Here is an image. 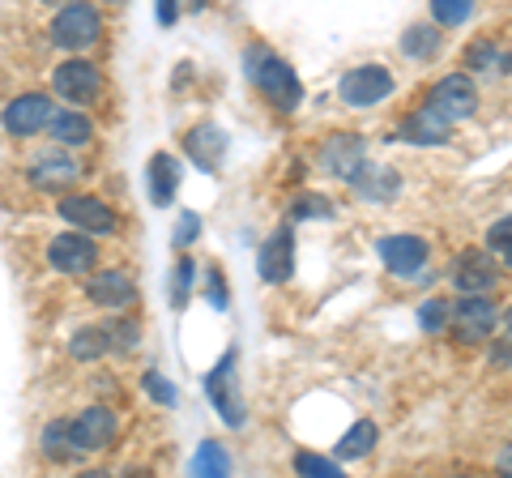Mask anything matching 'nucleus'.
<instances>
[{"mask_svg": "<svg viewBox=\"0 0 512 478\" xmlns=\"http://www.w3.org/2000/svg\"><path fill=\"white\" fill-rule=\"evenodd\" d=\"M158 22L175 26V0H158Z\"/></svg>", "mask_w": 512, "mask_h": 478, "instance_id": "58836bf2", "label": "nucleus"}, {"mask_svg": "<svg viewBox=\"0 0 512 478\" xmlns=\"http://www.w3.org/2000/svg\"><path fill=\"white\" fill-rule=\"evenodd\" d=\"M60 218L73 222V227L86 231V235H111L116 231V214H111L99 197H77V193L64 197L60 201Z\"/></svg>", "mask_w": 512, "mask_h": 478, "instance_id": "1a4fd4ad", "label": "nucleus"}, {"mask_svg": "<svg viewBox=\"0 0 512 478\" xmlns=\"http://www.w3.org/2000/svg\"><path fill=\"white\" fill-rule=\"evenodd\" d=\"M86 295L94 299L99 308H128L137 299V286L124 269H99L90 282H86Z\"/></svg>", "mask_w": 512, "mask_h": 478, "instance_id": "4468645a", "label": "nucleus"}, {"mask_svg": "<svg viewBox=\"0 0 512 478\" xmlns=\"http://www.w3.org/2000/svg\"><path fill=\"white\" fill-rule=\"evenodd\" d=\"M397 137L410 141V146H444L448 141V120L440 116L436 107H419V111H410V116L402 120Z\"/></svg>", "mask_w": 512, "mask_h": 478, "instance_id": "2eb2a0df", "label": "nucleus"}, {"mask_svg": "<svg viewBox=\"0 0 512 478\" xmlns=\"http://www.w3.org/2000/svg\"><path fill=\"white\" fill-rule=\"evenodd\" d=\"M508 329H512V312H508Z\"/></svg>", "mask_w": 512, "mask_h": 478, "instance_id": "79ce46f5", "label": "nucleus"}, {"mask_svg": "<svg viewBox=\"0 0 512 478\" xmlns=\"http://www.w3.org/2000/svg\"><path fill=\"white\" fill-rule=\"evenodd\" d=\"M77 175H82V167H77V158H69V154H39L35 163H30V184H35L39 193H64V188L77 184Z\"/></svg>", "mask_w": 512, "mask_h": 478, "instance_id": "9d476101", "label": "nucleus"}, {"mask_svg": "<svg viewBox=\"0 0 512 478\" xmlns=\"http://www.w3.org/2000/svg\"><path fill=\"white\" fill-rule=\"evenodd\" d=\"M197 235H201V218L197 214H180V222H175V248H188Z\"/></svg>", "mask_w": 512, "mask_h": 478, "instance_id": "473e14b6", "label": "nucleus"}, {"mask_svg": "<svg viewBox=\"0 0 512 478\" xmlns=\"http://www.w3.org/2000/svg\"><path fill=\"white\" fill-rule=\"evenodd\" d=\"M210 397H214L218 414H222V419H227L231 427L244 423V397H239V389H235V355H227V359H222L218 368L210 372Z\"/></svg>", "mask_w": 512, "mask_h": 478, "instance_id": "f8f14e48", "label": "nucleus"}, {"mask_svg": "<svg viewBox=\"0 0 512 478\" xmlns=\"http://www.w3.org/2000/svg\"><path fill=\"white\" fill-rule=\"evenodd\" d=\"M380 261L393 269V274H419L423 261H427V244L419 235H389V239H380Z\"/></svg>", "mask_w": 512, "mask_h": 478, "instance_id": "ddd939ff", "label": "nucleus"}, {"mask_svg": "<svg viewBox=\"0 0 512 478\" xmlns=\"http://www.w3.org/2000/svg\"><path fill=\"white\" fill-rule=\"evenodd\" d=\"M227 470H231V457L222 453V444H214V440H205L197 457H192V474H201V478H218Z\"/></svg>", "mask_w": 512, "mask_h": 478, "instance_id": "b1692460", "label": "nucleus"}, {"mask_svg": "<svg viewBox=\"0 0 512 478\" xmlns=\"http://www.w3.org/2000/svg\"><path fill=\"white\" fill-rule=\"evenodd\" d=\"M419 325L431 329V333H440L448 325V304H444V299H427L423 312H419Z\"/></svg>", "mask_w": 512, "mask_h": 478, "instance_id": "7c9ffc66", "label": "nucleus"}, {"mask_svg": "<svg viewBox=\"0 0 512 478\" xmlns=\"http://www.w3.org/2000/svg\"><path fill=\"white\" fill-rule=\"evenodd\" d=\"M372 444H376V423L363 419L338 440V457H363V453H372Z\"/></svg>", "mask_w": 512, "mask_h": 478, "instance_id": "a878e982", "label": "nucleus"}, {"mask_svg": "<svg viewBox=\"0 0 512 478\" xmlns=\"http://www.w3.org/2000/svg\"><path fill=\"white\" fill-rule=\"evenodd\" d=\"M192 278H197V265H192L188 257L175 265V274H171V308H184L188 304V295H192Z\"/></svg>", "mask_w": 512, "mask_h": 478, "instance_id": "c756f323", "label": "nucleus"}, {"mask_svg": "<svg viewBox=\"0 0 512 478\" xmlns=\"http://www.w3.org/2000/svg\"><path fill=\"white\" fill-rule=\"evenodd\" d=\"M184 150H188V158H192V163H197L201 171H214V163L222 158V150H227V137H222L214 124H201V129L184 133Z\"/></svg>", "mask_w": 512, "mask_h": 478, "instance_id": "a211bd4d", "label": "nucleus"}, {"mask_svg": "<svg viewBox=\"0 0 512 478\" xmlns=\"http://www.w3.org/2000/svg\"><path fill=\"white\" fill-rule=\"evenodd\" d=\"M248 77L256 82V90L265 94L274 107H282V111H295L299 107V99H303V86H299V77H295V69L286 65L282 56H274L269 47H248Z\"/></svg>", "mask_w": 512, "mask_h": 478, "instance_id": "f257e3e1", "label": "nucleus"}, {"mask_svg": "<svg viewBox=\"0 0 512 478\" xmlns=\"http://www.w3.org/2000/svg\"><path fill=\"white\" fill-rule=\"evenodd\" d=\"M427 107H436L448 124H453V120H466V116H474V111H478V90H474L470 77L448 73V77H440V82L431 86Z\"/></svg>", "mask_w": 512, "mask_h": 478, "instance_id": "39448f33", "label": "nucleus"}, {"mask_svg": "<svg viewBox=\"0 0 512 478\" xmlns=\"http://www.w3.org/2000/svg\"><path fill=\"white\" fill-rule=\"evenodd\" d=\"M487 239H491V248H508V244H512V214L500 218V222H491Z\"/></svg>", "mask_w": 512, "mask_h": 478, "instance_id": "f704fd0d", "label": "nucleus"}, {"mask_svg": "<svg viewBox=\"0 0 512 478\" xmlns=\"http://www.w3.org/2000/svg\"><path fill=\"white\" fill-rule=\"evenodd\" d=\"M291 269H295V239H291V231H274L261 248V278L278 286L291 278Z\"/></svg>", "mask_w": 512, "mask_h": 478, "instance_id": "f3484780", "label": "nucleus"}, {"mask_svg": "<svg viewBox=\"0 0 512 478\" xmlns=\"http://www.w3.org/2000/svg\"><path fill=\"white\" fill-rule=\"evenodd\" d=\"M52 137L60 141V146H86V141L94 137V124L82 116V111H52Z\"/></svg>", "mask_w": 512, "mask_h": 478, "instance_id": "412c9836", "label": "nucleus"}, {"mask_svg": "<svg viewBox=\"0 0 512 478\" xmlns=\"http://www.w3.org/2000/svg\"><path fill=\"white\" fill-rule=\"evenodd\" d=\"M466 60H470L474 69H491V65H495V47H491V43H474L470 52H466Z\"/></svg>", "mask_w": 512, "mask_h": 478, "instance_id": "c9c22d12", "label": "nucleus"}, {"mask_svg": "<svg viewBox=\"0 0 512 478\" xmlns=\"http://www.w3.org/2000/svg\"><path fill=\"white\" fill-rule=\"evenodd\" d=\"M107 350H111L107 329H99V325H86V329H77L69 338V355L73 359H99V355H107Z\"/></svg>", "mask_w": 512, "mask_h": 478, "instance_id": "5701e85b", "label": "nucleus"}, {"mask_svg": "<svg viewBox=\"0 0 512 478\" xmlns=\"http://www.w3.org/2000/svg\"><path fill=\"white\" fill-rule=\"evenodd\" d=\"M99 30H103V18L94 5H64L52 18V43L69 47V52H82V47L99 39Z\"/></svg>", "mask_w": 512, "mask_h": 478, "instance_id": "f03ea898", "label": "nucleus"}, {"mask_svg": "<svg viewBox=\"0 0 512 478\" xmlns=\"http://www.w3.org/2000/svg\"><path fill=\"white\" fill-rule=\"evenodd\" d=\"M431 13H436L440 26H461V22H470L474 0H431Z\"/></svg>", "mask_w": 512, "mask_h": 478, "instance_id": "cd10ccee", "label": "nucleus"}, {"mask_svg": "<svg viewBox=\"0 0 512 478\" xmlns=\"http://www.w3.org/2000/svg\"><path fill=\"white\" fill-rule=\"evenodd\" d=\"M453 329H457L461 342H483V338H491V329H495V308L487 304L483 295L461 299V304H453Z\"/></svg>", "mask_w": 512, "mask_h": 478, "instance_id": "9b49d317", "label": "nucleus"}, {"mask_svg": "<svg viewBox=\"0 0 512 478\" xmlns=\"http://www.w3.org/2000/svg\"><path fill=\"white\" fill-rule=\"evenodd\" d=\"M210 299H214V308H227V282H222L218 269H210Z\"/></svg>", "mask_w": 512, "mask_h": 478, "instance_id": "e433bc0d", "label": "nucleus"}, {"mask_svg": "<svg viewBox=\"0 0 512 478\" xmlns=\"http://www.w3.org/2000/svg\"><path fill=\"white\" fill-rule=\"evenodd\" d=\"M47 120H52V99H47V94H22V99H13L5 107V116H0L9 137H35L47 129Z\"/></svg>", "mask_w": 512, "mask_h": 478, "instance_id": "6e6552de", "label": "nucleus"}, {"mask_svg": "<svg viewBox=\"0 0 512 478\" xmlns=\"http://www.w3.org/2000/svg\"><path fill=\"white\" fill-rule=\"evenodd\" d=\"M295 470L308 474V478H342L338 461H329V457H320V453H299L295 457Z\"/></svg>", "mask_w": 512, "mask_h": 478, "instance_id": "c85d7f7f", "label": "nucleus"}, {"mask_svg": "<svg viewBox=\"0 0 512 478\" xmlns=\"http://www.w3.org/2000/svg\"><path fill=\"white\" fill-rule=\"evenodd\" d=\"M94 261H99V248H94V239L86 231H64L47 248V265L56 274H86V269H94Z\"/></svg>", "mask_w": 512, "mask_h": 478, "instance_id": "423d86ee", "label": "nucleus"}, {"mask_svg": "<svg viewBox=\"0 0 512 478\" xmlns=\"http://www.w3.org/2000/svg\"><path fill=\"white\" fill-rule=\"evenodd\" d=\"M504 261H508V269H512V244H508V248H504Z\"/></svg>", "mask_w": 512, "mask_h": 478, "instance_id": "ea45409f", "label": "nucleus"}, {"mask_svg": "<svg viewBox=\"0 0 512 478\" xmlns=\"http://www.w3.org/2000/svg\"><path fill=\"white\" fill-rule=\"evenodd\" d=\"M52 86H56L60 99H69V103H94L103 94V73H99V65L73 56V60H64V65L56 69Z\"/></svg>", "mask_w": 512, "mask_h": 478, "instance_id": "20e7f679", "label": "nucleus"}, {"mask_svg": "<svg viewBox=\"0 0 512 478\" xmlns=\"http://www.w3.org/2000/svg\"><path fill=\"white\" fill-rule=\"evenodd\" d=\"M43 453L52 457V461H64V457H73V440H69V423H47L43 427Z\"/></svg>", "mask_w": 512, "mask_h": 478, "instance_id": "bb28decb", "label": "nucleus"}, {"mask_svg": "<svg viewBox=\"0 0 512 478\" xmlns=\"http://www.w3.org/2000/svg\"><path fill=\"white\" fill-rule=\"evenodd\" d=\"M320 210L329 214V205H320V197H303V205H299V214H303V218H312V214H320Z\"/></svg>", "mask_w": 512, "mask_h": 478, "instance_id": "4c0bfd02", "label": "nucleus"}, {"mask_svg": "<svg viewBox=\"0 0 512 478\" xmlns=\"http://www.w3.org/2000/svg\"><path fill=\"white\" fill-rule=\"evenodd\" d=\"M453 282L466 295H483L500 282V269H495V261L487 252H466V257H457V265H453Z\"/></svg>", "mask_w": 512, "mask_h": 478, "instance_id": "dca6fc26", "label": "nucleus"}, {"mask_svg": "<svg viewBox=\"0 0 512 478\" xmlns=\"http://www.w3.org/2000/svg\"><path fill=\"white\" fill-rule=\"evenodd\" d=\"M69 440L77 453H99L116 440V414L107 406H86L77 419L69 423Z\"/></svg>", "mask_w": 512, "mask_h": 478, "instance_id": "0eeeda50", "label": "nucleus"}, {"mask_svg": "<svg viewBox=\"0 0 512 478\" xmlns=\"http://www.w3.org/2000/svg\"><path fill=\"white\" fill-rule=\"evenodd\" d=\"M402 52L414 56V60L436 56V52H440V30H431V26H410L406 35H402Z\"/></svg>", "mask_w": 512, "mask_h": 478, "instance_id": "393cba45", "label": "nucleus"}, {"mask_svg": "<svg viewBox=\"0 0 512 478\" xmlns=\"http://www.w3.org/2000/svg\"><path fill=\"white\" fill-rule=\"evenodd\" d=\"M504 69H508V73H512V56H508V60H504Z\"/></svg>", "mask_w": 512, "mask_h": 478, "instance_id": "a19ab883", "label": "nucleus"}, {"mask_svg": "<svg viewBox=\"0 0 512 478\" xmlns=\"http://www.w3.org/2000/svg\"><path fill=\"white\" fill-rule=\"evenodd\" d=\"M325 167L342 180H355L359 167H363V141L359 137H333L325 146Z\"/></svg>", "mask_w": 512, "mask_h": 478, "instance_id": "aec40b11", "label": "nucleus"}, {"mask_svg": "<svg viewBox=\"0 0 512 478\" xmlns=\"http://www.w3.org/2000/svg\"><path fill=\"white\" fill-rule=\"evenodd\" d=\"M350 184H355L367 201H384V197H393V193H397V175H393V171H372V167H359V175H355V180H350Z\"/></svg>", "mask_w": 512, "mask_h": 478, "instance_id": "4be33fe9", "label": "nucleus"}, {"mask_svg": "<svg viewBox=\"0 0 512 478\" xmlns=\"http://www.w3.org/2000/svg\"><path fill=\"white\" fill-rule=\"evenodd\" d=\"M146 184H150V201L154 205H171L175 188H180V163H175L171 154H154L150 171H146Z\"/></svg>", "mask_w": 512, "mask_h": 478, "instance_id": "6ab92c4d", "label": "nucleus"}, {"mask_svg": "<svg viewBox=\"0 0 512 478\" xmlns=\"http://www.w3.org/2000/svg\"><path fill=\"white\" fill-rule=\"evenodd\" d=\"M338 94L346 107H376L393 94V73L384 65H359L338 82Z\"/></svg>", "mask_w": 512, "mask_h": 478, "instance_id": "7ed1b4c3", "label": "nucleus"}, {"mask_svg": "<svg viewBox=\"0 0 512 478\" xmlns=\"http://www.w3.org/2000/svg\"><path fill=\"white\" fill-rule=\"evenodd\" d=\"M146 393H150V397H158L163 406H175V389L163 380V372H146Z\"/></svg>", "mask_w": 512, "mask_h": 478, "instance_id": "72a5a7b5", "label": "nucleus"}, {"mask_svg": "<svg viewBox=\"0 0 512 478\" xmlns=\"http://www.w3.org/2000/svg\"><path fill=\"white\" fill-rule=\"evenodd\" d=\"M107 342H111V346H120V350H133V346H137V325H133V321L107 325Z\"/></svg>", "mask_w": 512, "mask_h": 478, "instance_id": "2f4dec72", "label": "nucleus"}]
</instances>
